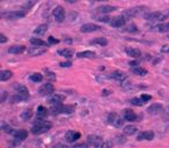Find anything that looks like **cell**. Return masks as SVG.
<instances>
[{"label":"cell","instance_id":"cell-48","mask_svg":"<svg viewBox=\"0 0 169 148\" xmlns=\"http://www.w3.org/2000/svg\"><path fill=\"white\" fill-rule=\"evenodd\" d=\"M109 94H110V91H109V90H107V89H104L103 91H102V95L103 96H107V95H109Z\"/></svg>","mask_w":169,"mask_h":148},{"label":"cell","instance_id":"cell-29","mask_svg":"<svg viewBox=\"0 0 169 148\" xmlns=\"http://www.w3.org/2000/svg\"><path fill=\"white\" fill-rule=\"evenodd\" d=\"M58 54L62 57H65V58H71V57H73V51L69 49H63V50H59Z\"/></svg>","mask_w":169,"mask_h":148},{"label":"cell","instance_id":"cell-50","mask_svg":"<svg viewBox=\"0 0 169 148\" xmlns=\"http://www.w3.org/2000/svg\"><path fill=\"white\" fill-rule=\"evenodd\" d=\"M65 1H66V2H69V4H74L77 0H65Z\"/></svg>","mask_w":169,"mask_h":148},{"label":"cell","instance_id":"cell-10","mask_svg":"<svg viewBox=\"0 0 169 148\" xmlns=\"http://www.w3.org/2000/svg\"><path fill=\"white\" fill-rule=\"evenodd\" d=\"M53 17H54V20L57 22H59V23H62V22L65 20V12H64L62 6L54 7V9H53Z\"/></svg>","mask_w":169,"mask_h":148},{"label":"cell","instance_id":"cell-22","mask_svg":"<svg viewBox=\"0 0 169 148\" xmlns=\"http://www.w3.org/2000/svg\"><path fill=\"white\" fill-rule=\"evenodd\" d=\"M24 51H26L24 45H13L8 49V53H12V54H21Z\"/></svg>","mask_w":169,"mask_h":148},{"label":"cell","instance_id":"cell-3","mask_svg":"<svg viewBox=\"0 0 169 148\" xmlns=\"http://www.w3.org/2000/svg\"><path fill=\"white\" fill-rule=\"evenodd\" d=\"M168 12H152V13H147L145 14L144 17L147 21H163L168 17Z\"/></svg>","mask_w":169,"mask_h":148},{"label":"cell","instance_id":"cell-25","mask_svg":"<svg viewBox=\"0 0 169 148\" xmlns=\"http://www.w3.org/2000/svg\"><path fill=\"white\" fill-rule=\"evenodd\" d=\"M13 76V72L9 71V69H5V71H2L1 73H0V80L4 82V81H7V80H9Z\"/></svg>","mask_w":169,"mask_h":148},{"label":"cell","instance_id":"cell-45","mask_svg":"<svg viewBox=\"0 0 169 148\" xmlns=\"http://www.w3.org/2000/svg\"><path fill=\"white\" fill-rule=\"evenodd\" d=\"M161 52H163V53H169V45H163V46L161 48Z\"/></svg>","mask_w":169,"mask_h":148},{"label":"cell","instance_id":"cell-9","mask_svg":"<svg viewBox=\"0 0 169 148\" xmlns=\"http://www.w3.org/2000/svg\"><path fill=\"white\" fill-rule=\"evenodd\" d=\"M53 91H54V87H53V85L52 83H50V82L44 83V85L39 88V90H38V93H39V95L41 96H49V95H51V94H53Z\"/></svg>","mask_w":169,"mask_h":148},{"label":"cell","instance_id":"cell-2","mask_svg":"<svg viewBox=\"0 0 169 148\" xmlns=\"http://www.w3.org/2000/svg\"><path fill=\"white\" fill-rule=\"evenodd\" d=\"M75 110V105H63L62 103L60 104H53L51 106V113L52 115H59V113H72Z\"/></svg>","mask_w":169,"mask_h":148},{"label":"cell","instance_id":"cell-21","mask_svg":"<svg viewBox=\"0 0 169 148\" xmlns=\"http://www.w3.org/2000/svg\"><path fill=\"white\" fill-rule=\"evenodd\" d=\"M125 52H126L127 56H130V57H132V58H140L141 57V52H140V50L139 49H134V48H126L125 49Z\"/></svg>","mask_w":169,"mask_h":148},{"label":"cell","instance_id":"cell-35","mask_svg":"<svg viewBox=\"0 0 169 148\" xmlns=\"http://www.w3.org/2000/svg\"><path fill=\"white\" fill-rule=\"evenodd\" d=\"M32 109H28V110H24L23 112L21 113V118L22 120H24V122H27V120H29L30 119V117H32Z\"/></svg>","mask_w":169,"mask_h":148},{"label":"cell","instance_id":"cell-32","mask_svg":"<svg viewBox=\"0 0 169 148\" xmlns=\"http://www.w3.org/2000/svg\"><path fill=\"white\" fill-rule=\"evenodd\" d=\"M28 98H27L26 96H23V95H20V94H16L15 93V95H13L11 97V101H12V103H17V102H23V101H27Z\"/></svg>","mask_w":169,"mask_h":148},{"label":"cell","instance_id":"cell-27","mask_svg":"<svg viewBox=\"0 0 169 148\" xmlns=\"http://www.w3.org/2000/svg\"><path fill=\"white\" fill-rule=\"evenodd\" d=\"M48 31V26L47 24H41V26H38L34 30V34L35 35H38V36H42V35H44L45 32Z\"/></svg>","mask_w":169,"mask_h":148},{"label":"cell","instance_id":"cell-7","mask_svg":"<svg viewBox=\"0 0 169 148\" xmlns=\"http://www.w3.org/2000/svg\"><path fill=\"white\" fill-rule=\"evenodd\" d=\"M27 14V11H13L9 12V13H6L5 17L7 20H19V19H22Z\"/></svg>","mask_w":169,"mask_h":148},{"label":"cell","instance_id":"cell-43","mask_svg":"<svg viewBox=\"0 0 169 148\" xmlns=\"http://www.w3.org/2000/svg\"><path fill=\"white\" fill-rule=\"evenodd\" d=\"M138 29L136 28V26L134 24H131V26H129V29H127V31H130V32H136Z\"/></svg>","mask_w":169,"mask_h":148},{"label":"cell","instance_id":"cell-5","mask_svg":"<svg viewBox=\"0 0 169 148\" xmlns=\"http://www.w3.org/2000/svg\"><path fill=\"white\" fill-rule=\"evenodd\" d=\"M12 135L14 137V141H13V145L14 146H17L23 141L26 140L27 137H28V132L26 130H14Z\"/></svg>","mask_w":169,"mask_h":148},{"label":"cell","instance_id":"cell-17","mask_svg":"<svg viewBox=\"0 0 169 148\" xmlns=\"http://www.w3.org/2000/svg\"><path fill=\"white\" fill-rule=\"evenodd\" d=\"M14 90H15L16 94H20V95H23V96H26L27 98H29V90H28V88H27L26 86L16 83V85L14 86Z\"/></svg>","mask_w":169,"mask_h":148},{"label":"cell","instance_id":"cell-39","mask_svg":"<svg viewBox=\"0 0 169 148\" xmlns=\"http://www.w3.org/2000/svg\"><path fill=\"white\" fill-rule=\"evenodd\" d=\"M2 130H4V132L5 133H9V134H12L13 133V128H12L11 126H8V125H2Z\"/></svg>","mask_w":169,"mask_h":148},{"label":"cell","instance_id":"cell-1","mask_svg":"<svg viewBox=\"0 0 169 148\" xmlns=\"http://www.w3.org/2000/svg\"><path fill=\"white\" fill-rule=\"evenodd\" d=\"M37 122L34 124V126L32 127V133L35 135L42 134V133L48 132L49 130H51L52 124L50 122H47L44 119H36Z\"/></svg>","mask_w":169,"mask_h":148},{"label":"cell","instance_id":"cell-13","mask_svg":"<svg viewBox=\"0 0 169 148\" xmlns=\"http://www.w3.org/2000/svg\"><path fill=\"white\" fill-rule=\"evenodd\" d=\"M47 52V49L45 48H42V46H32V48L28 49V54L32 56V57H36V56H41L43 53Z\"/></svg>","mask_w":169,"mask_h":148},{"label":"cell","instance_id":"cell-36","mask_svg":"<svg viewBox=\"0 0 169 148\" xmlns=\"http://www.w3.org/2000/svg\"><path fill=\"white\" fill-rule=\"evenodd\" d=\"M130 102L136 106H143L144 104H145V101H144L141 97H140V98H139V97H134V98H132Z\"/></svg>","mask_w":169,"mask_h":148},{"label":"cell","instance_id":"cell-6","mask_svg":"<svg viewBox=\"0 0 169 148\" xmlns=\"http://www.w3.org/2000/svg\"><path fill=\"white\" fill-rule=\"evenodd\" d=\"M87 145L88 147H102L104 146L103 139L97 135H88L87 138Z\"/></svg>","mask_w":169,"mask_h":148},{"label":"cell","instance_id":"cell-53","mask_svg":"<svg viewBox=\"0 0 169 148\" xmlns=\"http://www.w3.org/2000/svg\"><path fill=\"white\" fill-rule=\"evenodd\" d=\"M168 38H169V36H168Z\"/></svg>","mask_w":169,"mask_h":148},{"label":"cell","instance_id":"cell-30","mask_svg":"<svg viewBox=\"0 0 169 148\" xmlns=\"http://www.w3.org/2000/svg\"><path fill=\"white\" fill-rule=\"evenodd\" d=\"M30 43L32 45H37V46H45L47 45V42H44L41 38H37V37H32L30 38Z\"/></svg>","mask_w":169,"mask_h":148},{"label":"cell","instance_id":"cell-41","mask_svg":"<svg viewBox=\"0 0 169 148\" xmlns=\"http://www.w3.org/2000/svg\"><path fill=\"white\" fill-rule=\"evenodd\" d=\"M140 97H141V98H143L145 102H148V101L152 100V96H151V95H147V94H143V95L140 96Z\"/></svg>","mask_w":169,"mask_h":148},{"label":"cell","instance_id":"cell-12","mask_svg":"<svg viewBox=\"0 0 169 148\" xmlns=\"http://www.w3.org/2000/svg\"><path fill=\"white\" fill-rule=\"evenodd\" d=\"M101 27L99 24H95V23H86L84 26L80 28V31L81 32H93V31H97L100 30Z\"/></svg>","mask_w":169,"mask_h":148},{"label":"cell","instance_id":"cell-11","mask_svg":"<svg viewBox=\"0 0 169 148\" xmlns=\"http://www.w3.org/2000/svg\"><path fill=\"white\" fill-rule=\"evenodd\" d=\"M80 137H81V134H80L79 132H74L72 130H69V131H67L66 134H65V140L69 143H74L77 140H79Z\"/></svg>","mask_w":169,"mask_h":148},{"label":"cell","instance_id":"cell-28","mask_svg":"<svg viewBox=\"0 0 169 148\" xmlns=\"http://www.w3.org/2000/svg\"><path fill=\"white\" fill-rule=\"evenodd\" d=\"M132 73L136 74V75H139V76H145V75H147L148 72L147 69L143 68V67H133L132 68Z\"/></svg>","mask_w":169,"mask_h":148},{"label":"cell","instance_id":"cell-38","mask_svg":"<svg viewBox=\"0 0 169 148\" xmlns=\"http://www.w3.org/2000/svg\"><path fill=\"white\" fill-rule=\"evenodd\" d=\"M35 2H36V0H30L29 2H27V4H24V5H23V9H24V11H27V9L29 11L32 6H34V4H35Z\"/></svg>","mask_w":169,"mask_h":148},{"label":"cell","instance_id":"cell-40","mask_svg":"<svg viewBox=\"0 0 169 148\" xmlns=\"http://www.w3.org/2000/svg\"><path fill=\"white\" fill-rule=\"evenodd\" d=\"M48 42H49V44H58V43H59V39L54 38L53 36H50L48 38Z\"/></svg>","mask_w":169,"mask_h":148},{"label":"cell","instance_id":"cell-51","mask_svg":"<svg viewBox=\"0 0 169 148\" xmlns=\"http://www.w3.org/2000/svg\"><path fill=\"white\" fill-rule=\"evenodd\" d=\"M94 1H103V0H94Z\"/></svg>","mask_w":169,"mask_h":148},{"label":"cell","instance_id":"cell-16","mask_svg":"<svg viewBox=\"0 0 169 148\" xmlns=\"http://www.w3.org/2000/svg\"><path fill=\"white\" fill-rule=\"evenodd\" d=\"M147 111L148 113H151V115H159V113H161L163 111V105L160 104V103H155V104H152L151 106H148Z\"/></svg>","mask_w":169,"mask_h":148},{"label":"cell","instance_id":"cell-24","mask_svg":"<svg viewBox=\"0 0 169 148\" xmlns=\"http://www.w3.org/2000/svg\"><path fill=\"white\" fill-rule=\"evenodd\" d=\"M89 44H92V45H100V46H106L107 44H108V41H107L104 37H97V38H95V39L90 41Z\"/></svg>","mask_w":169,"mask_h":148},{"label":"cell","instance_id":"cell-4","mask_svg":"<svg viewBox=\"0 0 169 148\" xmlns=\"http://www.w3.org/2000/svg\"><path fill=\"white\" fill-rule=\"evenodd\" d=\"M108 123L112 125L114 127H117V128H121L124 124V120L119 115H117L116 112H110L108 115Z\"/></svg>","mask_w":169,"mask_h":148},{"label":"cell","instance_id":"cell-8","mask_svg":"<svg viewBox=\"0 0 169 148\" xmlns=\"http://www.w3.org/2000/svg\"><path fill=\"white\" fill-rule=\"evenodd\" d=\"M126 23V17L123 16H116V17H112L110 21H109V24L114 28H121V27L125 26Z\"/></svg>","mask_w":169,"mask_h":148},{"label":"cell","instance_id":"cell-37","mask_svg":"<svg viewBox=\"0 0 169 148\" xmlns=\"http://www.w3.org/2000/svg\"><path fill=\"white\" fill-rule=\"evenodd\" d=\"M158 31H161V32H164V31H168L169 28H168V24H159V26L155 27Z\"/></svg>","mask_w":169,"mask_h":148},{"label":"cell","instance_id":"cell-15","mask_svg":"<svg viewBox=\"0 0 169 148\" xmlns=\"http://www.w3.org/2000/svg\"><path fill=\"white\" fill-rule=\"evenodd\" d=\"M110 78L114 79L115 81L119 82V83H123L125 80L127 79V75L124 72H119V71H116V72H112L110 74Z\"/></svg>","mask_w":169,"mask_h":148},{"label":"cell","instance_id":"cell-34","mask_svg":"<svg viewBox=\"0 0 169 148\" xmlns=\"http://www.w3.org/2000/svg\"><path fill=\"white\" fill-rule=\"evenodd\" d=\"M97 9H99V12H101V13H111V12L116 11L117 8L116 7H114V6H102V7H99Z\"/></svg>","mask_w":169,"mask_h":148},{"label":"cell","instance_id":"cell-49","mask_svg":"<svg viewBox=\"0 0 169 148\" xmlns=\"http://www.w3.org/2000/svg\"><path fill=\"white\" fill-rule=\"evenodd\" d=\"M139 64H138V61H131L130 63V66H132V67H136V66H138Z\"/></svg>","mask_w":169,"mask_h":148},{"label":"cell","instance_id":"cell-31","mask_svg":"<svg viewBox=\"0 0 169 148\" xmlns=\"http://www.w3.org/2000/svg\"><path fill=\"white\" fill-rule=\"evenodd\" d=\"M137 127L134 126V125H129V126H125L124 127V133L126 134V135H133L134 133L137 132Z\"/></svg>","mask_w":169,"mask_h":148},{"label":"cell","instance_id":"cell-52","mask_svg":"<svg viewBox=\"0 0 169 148\" xmlns=\"http://www.w3.org/2000/svg\"><path fill=\"white\" fill-rule=\"evenodd\" d=\"M167 24H168V28H169V23H167Z\"/></svg>","mask_w":169,"mask_h":148},{"label":"cell","instance_id":"cell-47","mask_svg":"<svg viewBox=\"0 0 169 148\" xmlns=\"http://www.w3.org/2000/svg\"><path fill=\"white\" fill-rule=\"evenodd\" d=\"M6 97H7V93H6V91H4V93H2V98H1V102H5Z\"/></svg>","mask_w":169,"mask_h":148},{"label":"cell","instance_id":"cell-14","mask_svg":"<svg viewBox=\"0 0 169 148\" xmlns=\"http://www.w3.org/2000/svg\"><path fill=\"white\" fill-rule=\"evenodd\" d=\"M123 116H124V119L127 120V122H138V116L136 115V112L131 109H125L124 112H123Z\"/></svg>","mask_w":169,"mask_h":148},{"label":"cell","instance_id":"cell-44","mask_svg":"<svg viewBox=\"0 0 169 148\" xmlns=\"http://www.w3.org/2000/svg\"><path fill=\"white\" fill-rule=\"evenodd\" d=\"M7 42V38H6V36L4 35V34H0V43L1 44H4V43Z\"/></svg>","mask_w":169,"mask_h":148},{"label":"cell","instance_id":"cell-18","mask_svg":"<svg viewBox=\"0 0 169 148\" xmlns=\"http://www.w3.org/2000/svg\"><path fill=\"white\" fill-rule=\"evenodd\" d=\"M64 100H65V96L62 94H53L48 98V102L51 105H53V104H60Z\"/></svg>","mask_w":169,"mask_h":148},{"label":"cell","instance_id":"cell-42","mask_svg":"<svg viewBox=\"0 0 169 148\" xmlns=\"http://www.w3.org/2000/svg\"><path fill=\"white\" fill-rule=\"evenodd\" d=\"M60 67H71L72 66V63L71 61H65V63H60Z\"/></svg>","mask_w":169,"mask_h":148},{"label":"cell","instance_id":"cell-46","mask_svg":"<svg viewBox=\"0 0 169 148\" xmlns=\"http://www.w3.org/2000/svg\"><path fill=\"white\" fill-rule=\"evenodd\" d=\"M74 147H88V145H87V142L86 143H75Z\"/></svg>","mask_w":169,"mask_h":148},{"label":"cell","instance_id":"cell-33","mask_svg":"<svg viewBox=\"0 0 169 148\" xmlns=\"http://www.w3.org/2000/svg\"><path fill=\"white\" fill-rule=\"evenodd\" d=\"M29 79L32 80V82H35V83H38V82H42L43 81V75L41 73H34L30 75V78Z\"/></svg>","mask_w":169,"mask_h":148},{"label":"cell","instance_id":"cell-26","mask_svg":"<svg viewBox=\"0 0 169 148\" xmlns=\"http://www.w3.org/2000/svg\"><path fill=\"white\" fill-rule=\"evenodd\" d=\"M78 58H94L95 57V52L93 51H81V52L77 53Z\"/></svg>","mask_w":169,"mask_h":148},{"label":"cell","instance_id":"cell-19","mask_svg":"<svg viewBox=\"0 0 169 148\" xmlns=\"http://www.w3.org/2000/svg\"><path fill=\"white\" fill-rule=\"evenodd\" d=\"M154 133L152 131H144V132H139L137 135V140H153Z\"/></svg>","mask_w":169,"mask_h":148},{"label":"cell","instance_id":"cell-20","mask_svg":"<svg viewBox=\"0 0 169 148\" xmlns=\"http://www.w3.org/2000/svg\"><path fill=\"white\" fill-rule=\"evenodd\" d=\"M143 8L144 7H133V8H130V9L124 12L123 15L125 16V17H133V16L138 15L140 12L143 11Z\"/></svg>","mask_w":169,"mask_h":148},{"label":"cell","instance_id":"cell-23","mask_svg":"<svg viewBox=\"0 0 169 148\" xmlns=\"http://www.w3.org/2000/svg\"><path fill=\"white\" fill-rule=\"evenodd\" d=\"M49 113V110L45 108V106H38L37 108V115H36V119H44V118H47Z\"/></svg>","mask_w":169,"mask_h":148}]
</instances>
